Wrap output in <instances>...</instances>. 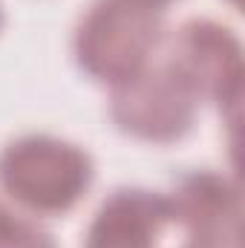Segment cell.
<instances>
[{
    "label": "cell",
    "instance_id": "6da1fadb",
    "mask_svg": "<svg viewBox=\"0 0 245 248\" xmlns=\"http://www.w3.org/2000/svg\"><path fill=\"white\" fill-rule=\"evenodd\" d=\"M162 32V9L144 0H92L78 17L72 52L90 78L116 87L150 63Z\"/></svg>",
    "mask_w": 245,
    "mask_h": 248
},
{
    "label": "cell",
    "instance_id": "7a4b0ae2",
    "mask_svg": "<svg viewBox=\"0 0 245 248\" xmlns=\"http://www.w3.org/2000/svg\"><path fill=\"white\" fill-rule=\"evenodd\" d=\"M95 168L84 147L32 133L0 150V187L35 214H66L92 185Z\"/></svg>",
    "mask_w": 245,
    "mask_h": 248
},
{
    "label": "cell",
    "instance_id": "3957f363",
    "mask_svg": "<svg viewBox=\"0 0 245 248\" xmlns=\"http://www.w3.org/2000/svg\"><path fill=\"white\" fill-rule=\"evenodd\" d=\"M196 93L168 63H147L110 93V119L122 133L144 141H176L193 127L199 110Z\"/></svg>",
    "mask_w": 245,
    "mask_h": 248
},
{
    "label": "cell",
    "instance_id": "277c9868",
    "mask_svg": "<svg viewBox=\"0 0 245 248\" xmlns=\"http://www.w3.org/2000/svg\"><path fill=\"white\" fill-rule=\"evenodd\" d=\"M165 63L196 93L199 101H214L237 122L243 98V46L240 38L208 17L182 23L173 32Z\"/></svg>",
    "mask_w": 245,
    "mask_h": 248
},
{
    "label": "cell",
    "instance_id": "5b68a950",
    "mask_svg": "<svg viewBox=\"0 0 245 248\" xmlns=\"http://www.w3.org/2000/svg\"><path fill=\"white\" fill-rule=\"evenodd\" d=\"M170 225L168 196L147 187H116L95 211L84 248H159Z\"/></svg>",
    "mask_w": 245,
    "mask_h": 248
},
{
    "label": "cell",
    "instance_id": "8992f818",
    "mask_svg": "<svg viewBox=\"0 0 245 248\" xmlns=\"http://www.w3.org/2000/svg\"><path fill=\"white\" fill-rule=\"evenodd\" d=\"M168 196L170 222L184 231L243 222V196L240 185L216 170H193L184 173Z\"/></svg>",
    "mask_w": 245,
    "mask_h": 248
},
{
    "label": "cell",
    "instance_id": "52a82bcc",
    "mask_svg": "<svg viewBox=\"0 0 245 248\" xmlns=\"http://www.w3.org/2000/svg\"><path fill=\"white\" fill-rule=\"evenodd\" d=\"M0 248H58V243L35 219H26L0 205Z\"/></svg>",
    "mask_w": 245,
    "mask_h": 248
},
{
    "label": "cell",
    "instance_id": "ba28073f",
    "mask_svg": "<svg viewBox=\"0 0 245 248\" xmlns=\"http://www.w3.org/2000/svg\"><path fill=\"white\" fill-rule=\"evenodd\" d=\"M144 3H150V6H156V9H162V12H165V6H168V3H173V0H144Z\"/></svg>",
    "mask_w": 245,
    "mask_h": 248
},
{
    "label": "cell",
    "instance_id": "9c48e42d",
    "mask_svg": "<svg viewBox=\"0 0 245 248\" xmlns=\"http://www.w3.org/2000/svg\"><path fill=\"white\" fill-rule=\"evenodd\" d=\"M0 26H3V9H0Z\"/></svg>",
    "mask_w": 245,
    "mask_h": 248
},
{
    "label": "cell",
    "instance_id": "30bf717a",
    "mask_svg": "<svg viewBox=\"0 0 245 248\" xmlns=\"http://www.w3.org/2000/svg\"><path fill=\"white\" fill-rule=\"evenodd\" d=\"M231 3H237V0H231Z\"/></svg>",
    "mask_w": 245,
    "mask_h": 248
}]
</instances>
